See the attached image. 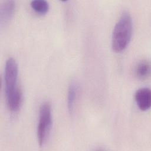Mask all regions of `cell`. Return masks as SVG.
<instances>
[{
  "instance_id": "6da1fadb",
  "label": "cell",
  "mask_w": 151,
  "mask_h": 151,
  "mask_svg": "<svg viewBox=\"0 0 151 151\" xmlns=\"http://www.w3.org/2000/svg\"><path fill=\"white\" fill-rule=\"evenodd\" d=\"M132 34V21L130 15L124 12L116 22L111 36V47L116 52L123 51L129 44Z\"/></svg>"
},
{
  "instance_id": "7a4b0ae2",
  "label": "cell",
  "mask_w": 151,
  "mask_h": 151,
  "mask_svg": "<svg viewBox=\"0 0 151 151\" xmlns=\"http://www.w3.org/2000/svg\"><path fill=\"white\" fill-rule=\"evenodd\" d=\"M52 124L51 107L48 102L42 103L39 110L37 136L40 146L45 145L50 134Z\"/></svg>"
},
{
  "instance_id": "3957f363",
  "label": "cell",
  "mask_w": 151,
  "mask_h": 151,
  "mask_svg": "<svg viewBox=\"0 0 151 151\" xmlns=\"http://www.w3.org/2000/svg\"><path fill=\"white\" fill-rule=\"evenodd\" d=\"M18 68L13 58H8L5 63L4 72V84L6 95L12 93L20 88L18 86Z\"/></svg>"
},
{
  "instance_id": "277c9868",
  "label": "cell",
  "mask_w": 151,
  "mask_h": 151,
  "mask_svg": "<svg viewBox=\"0 0 151 151\" xmlns=\"http://www.w3.org/2000/svg\"><path fill=\"white\" fill-rule=\"evenodd\" d=\"M134 99L139 109L146 111L150 107L151 92L149 88L143 87L138 89L134 94Z\"/></svg>"
},
{
  "instance_id": "5b68a950",
  "label": "cell",
  "mask_w": 151,
  "mask_h": 151,
  "mask_svg": "<svg viewBox=\"0 0 151 151\" xmlns=\"http://www.w3.org/2000/svg\"><path fill=\"white\" fill-rule=\"evenodd\" d=\"M15 4L13 1H5L0 5V24L2 28L11 19L15 12Z\"/></svg>"
},
{
  "instance_id": "8992f818",
  "label": "cell",
  "mask_w": 151,
  "mask_h": 151,
  "mask_svg": "<svg viewBox=\"0 0 151 151\" xmlns=\"http://www.w3.org/2000/svg\"><path fill=\"white\" fill-rule=\"evenodd\" d=\"M79 95V86L75 81L71 82L68 88L67 108L70 114H73Z\"/></svg>"
},
{
  "instance_id": "52a82bcc",
  "label": "cell",
  "mask_w": 151,
  "mask_h": 151,
  "mask_svg": "<svg viewBox=\"0 0 151 151\" xmlns=\"http://www.w3.org/2000/svg\"><path fill=\"white\" fill-rule=\"evenodd\" d=\"M134 74L140 80L147 79L150 75V64L147 60L139 61L134 68Z\"/></svg>"
},
{
  "instance_id": "ba28073f",
  "label": "cell",
  "mask_w": 151,
  "mask_h": 151,
  "mask_svg": "<svg viewBox=\"0 0 151 151\" xmlns=\"http://www.w3.org/2000/svg\"><path fill=\"white\" fill-rule=\"evenodd\" d=\"M32 9L39 15H45L49 10V4L44 0H34L31 2Z\"/></svg>"
}]
</instances>
